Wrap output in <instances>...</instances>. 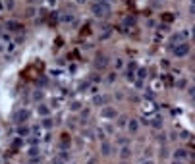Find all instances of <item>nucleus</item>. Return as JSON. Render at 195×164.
Returning <instances> with one entry per match:
<instances>
[{
  "label": "nucleus",
  "instance_id": "412c9836",
  "mask_svg": "<svg viewBox=\"0 0 195 164\" xmlns=\"http://www.w3.org/2000/svg\"><path fill=\"white\" fill-rule=\"evenodd\" d=\"M87 118H89V110H87V108H85V110H81V120L85 122Z\"/></svg>",
  "mask_w": 195,
  "mask_h": 164
},
{
  "label": "nucleus",
  "instance_id": "1a4fd4ad",
  "mask_svg": "<svg viewBox=\"0 0 195 164\" xmlns=\"http://www.w3.org/2000/svg\"><path fill=\"white\" fill-rule=\"evenodd\" d=\"M188 151L184 149V147H180V149H176L174 151V160H185V158H188Z\"/></svg>",
  "mask_w": 195,
  "mask_h": 164
},
{
  "label": "nucleus",
  "instance_id": "423d86ee",
  "mask_svg": "<svg viewBox=\"0 0 195 164\" xmlns=\"http://www.w3.org/2000/svg\"><path fill=\"white\" fill-rule=\"evenodd\" d=\"M37 112H39V116H43V118H47V116H50V106L48 104H44V102H39L37 104Z\"/></svg>",
  "mask_w": 195,
  "mask_h": 164
},
{
  "label": "nucleus",
  "instance_id": "473e14b6",
  "mask_svg": "<svg viewBox=\"0 0 195 164\" xmlns=\"http://www.w3.org/2000/svg\"><path fill=\"white\" fill-rule=\"evenodd\" d=\"M143 164H153V162H143Z\"/></svg>",
  "mask_w": 195,
  "mask_h": 164
},
{
  "label": "nucleus",
  "instance_id": "a211bd4d",
  "mask_svg": "<svg viewBox=\"0 0 195 164\" xmlns=\"http://www.w3.org/2000/svg\"><path fill=\"white\" fill-rule=\"evenodd\" d=\"M106 81H108V83H114V81H116V72H110V73H108V75H106Z\"/></svg>",
  "mask_w": 195,
  "mask_h": 164
},
{
  "label": "nucleus",
  "instance_id": "5701e85b",
  "mask_svg": "<svg viewBox=\"0 0 195 164\" xmlns=\"http://www.w3.org/2000/svg\"><path fill=\"white\" fill-rule=\"evenodd\" d=\"M122 64H124V62H122V58H118L114 62V69H122Z\"/></svg>",
  "mask_w": 195,
  "mask_h": 164
},
{
  "label": "nucleus",
  "instance_id": "cd10ccee",
  "mask_svg": "<svg viewBox=\"0 0 195 164\" xmlns=\"http://www.w3.org/2000/svg\"><path fill=\"white\" fill-rule=\"evenodd\" d=\"M27 2H29V4H39L41 0H27Z\"/></svg>",
  "mask_w": 195,
  "mask_h": 164
},
{
  "label": "nucleus",
  "instance_id": "4468645a",
  "mask_svg": "<svg viewBox=\"0 0 195 164\" xmlns=\"http://www.w3.org/2000/svg\"><path fill=\"white\" fill-rule=\"evenodd\" d=\"M145 77H147V69H145V68H137V79L143 81Z\"/></svg>",
  "mask_w": 195,
  "mask_h": 164
},
{
  "label": "nucleus",
  "instance_id": "f8f14e48",
  "mask_svg": "<svg viewBox=\"0 0 195 164\" xmlns=\"http://www.w3.org/2000/svg\"><path fill=\"white\" fill-rule=\"evenodd\" d=\"M43 128L47 129V131H50L52 128H54V120H52L50 116H47V118H43Z\"/></svg>",
  "mask_w": 195,
  "mask_h": 164
},
{
  "label": "nucleus",
  "instance_id": "c756f323",
  "mask_svg": "<svg viewBox=\"0 0 195 164\" xmlns=\"http://www.w3.org/2000/svg\"><path fill=\"white\" fill-rule=\"evenodd\" d=\"M191 100H193V102H195V93H191Z\"/></svg>",
  "mask_w": 195,
  "mask_h": 164
},
{
  "label": "nucleus",
  "instance_id": "c85d7f7f",
  "mask_svg": "<svg viewBox=\"0 0 195 164\" xmlns=\"http://www.w3.org/2000/svg\"><path fill=\"white\" fill-rule=\"evenodd\" d=\"M172 164H184V162H182V160H174Z\"/></svg>",
  "mask_w": 195,
  "mask_h": 164
},
{
  "label": "nucleus",
  "instance_id": "6e6552de",
  "mask_svg": "<svg viewBox=\"0 0 195 164\" xmlns=\"http://www.w3.org/2000/svg\"><path fill=\"white\" fill-rule=\"evenodd\" d=\"M126 128H128V131H129L131 135H135L137 131H139V122L131 118V120H128V126H126Z\"/></svg>",
  "mask_w": 195,
  "mask_h": 164
},
{
  "label": "nucleus",
  "instance_id": "ddd939ff",
  "mask_svg": "<svg viewBox=\"0 0 195 164\" xmlns=\"http://www.w3.org/2000/svg\"><path fill=\"white\" fill-rule=\"evenodd\" d=\"M116 126L118 128H126V126H128V118L126 116H118L116 118Z\"/></svg>",
  "mask_w": 195,
  "mask_h": 164
},
{
  "label": "nucleus",
  "instance_id": "dca6fc26",
  "mask_svg": "<svg viewBox=\"0 0 195 164\" xmlns=\"http://www.w3.org/2000/svg\"><path fill=\"white\" fill-rule=\"evenodd\" d=\"M43 97H44V93H43V91H39V89L33 93V98H35L37 102H43Z\"/></svg>",
  "mask_w": 195,
  "mask_h": 164
},
{
  "label": "nucleus",
  "instance_id": "aec40b11",
  "mask_svg": "<svg viewBox=\"0 0 195 164\" xmlns=\"http://www.w3.org/2000/svg\"><path fill=\"white\" fill-rule=\"evenodd\" d=\"M126 25H129V27H131V25H135V19H133L131 16H128V18H126Z\"/></svg>",
  "mask_w": 195,
  "mask_h": 164
},
{
  "label": "nucleus",
  "instance_id": "2f4dec72",
  "mask_svg": "<svg viewBox=\"0 0 195 164\" xmlns=\"http://www.w3.org/2000/svg\"><path fill=\"white\" fill-rule=\"evenodd\" d=\"M120 164H128V160H122V162H120Z\"/></svg>",
  "mask_w": 195,
  "mask_h": 164
},
{
  "label": "nucleus",
  "instance_id": "a878e982",
  "mask_svg": "<svg viewBox=\"0 0 195 164\" xmlns=\"http://www.w3.org/2000/svg\"><path fill=\"white\" fill-rule=\"evenodd\" d=\"M189 14H195V0H191V4H189Z\"/></svg>",
  "mask_w": 195,
  "mask_h": 164
},
{
  "label": "nucleus",
  "instance_id": "4be33fe9",
  "mask_svg": "<svg viewBox=\"0 0 195 164\" xmlns=\"http://www.w3.org/2000/svg\"><path fill=\"white\" fill-rule=\"evenodd\" d=\"M14 4H16V0H6V8L8 10H14Z\"/></svg>",
  "mask_w": 195,
  "mask_h": 164
},
{
  "label": "nucleus",
  "instance_id": "b1692460",
  "mask_svg": "<svg viewBox=\"0 0 195 164\" xmlns=\"http://www.w3.org/2000/svg\"><path fill=\"white\" fill-rule=\"evenodd\" d=\"M70 108L75 112V110H79V108H81V104H79V102H72V106H70Z\"/></svg>",
  "mask_w": 195,
  "mask_h": 164
},
{
  "label": "nucleus",
  "instance_id": "bb28decb",
  "mask_svg": "<svg viewBox=\"0 0 195 164\" xmlns=\"http://www.w3.org/2000/svg\"><path fill=\"white\" fill-rule=\"evenodd\" d=\"M189 35H191V41H193V43H195V25L191 27V33H189Z\"/></svg>",
  "mask_w": 195,
  "mask_h": 164
},
{
  "label": "nucleus",
  "instance_id": "9d476101",
  "mask_svg": "<svg viewBox=\"0 0 195 164\" xmlns=\"http://www.w3.org/2000/svg\"><path fill=\"white\" fill-rule=\"evenodd\" d=\"M31 133V128H29V126H27V124H19L18 126V137H27V135H29Z\"/></svg>",
  "mask_w": 195,
  "mask_h": 164
},
{
  "label": "nucleus",
  "instance_id": "0eeeda50",
  "mask_svg": "<svg viewBox=\"0 0 195 164\" xmlns=\"http://www.w3.org/2000/svg\"><path fill=\"white\" fill-rule=\"evenodd\" d=\"M100 153H103V157H110L112 154V143L110 141H103L100 143Z\"/></svg>",
  "mask_w": 195,
  "mask_h": 164
},
{
  "label": "nucleus",
  "instance_id": "20e7f679",
  "mask_svg": "<svg viewBox=\"0 0 195 164\" xmlns=\"http://www.w3.org/2000/svg\"><path fill=\"white\" fill-rule=\"evenodd\" d=\"M100 112H103V114H100V116H103L104 118V120H116V118H118V110L114 108V106H103V108H100Z\"/></svg>",
  "mask_w": 195,
  "mask_h": 164
},
{
  "label": "nucleus",
  "instance_id": "f03ea898",
  "mask_svg": "<svg viewBox=\"0 0 195 164\" xmlns=\"http://www.w3.org/2000/svg\"><path fill=\"white\" fill-rule=\"evenodd\" d=\"M93 66L97 69H106L108 68V56L104 52H97L95 58H93Z\"/></svg>",
  "mask_w": 195,
  "mask_h": 164
},
{
  "label": "nucleus",
  "instance_id": "6ab92c4d",
  "mask_svg": "<svg viewBox=\"0 0 195 164\" xmlns=\"http://www.w3.org/2000/svg\"><path fill=\"white\" fill-rule=\"evenodd\" d=\"M135 69H137V64H135V62H129V64H128V72H129V73L135 72Z\"/></svg>",
  "mask_w": 195,
  "mask_h": 164
},
{
  "label": "nucleus",
  "instance_id": "2eb2a0df",
  "mask_svg": "<svg viewBox=\"0 0 195 164\" xmlns=\"http://www.w3.org/2000/svg\"><path fill=\"white\" fill-rule=\"evenodd\" d=\"M72 19H74V16H72V14H62V16H60V21H64V23H70Z\"/></svg>",
  "mask_w": 195,
  "mask_h": 164
},
{
  "label": "nucleus",
  "instance_id": "7ed1b4c3",
  "mask_svg": "<svg viewBox=\"0 0 195 164\" xmlns=\"http://www.w3.org/2000/svg\"><path fill=\"white\" fill-rule=\"evenodd\" d=\"M29 116H31V112H29L27 108H19L18 112L14 114V122H16V126H19V124H27Z\"/></svg>",
  "mask_w": 195,
  "mask_h": 164
},
{
  "label": "nucleus",
  "instance_id": "72a5a7b5",
  "mask_svg": "<svg viewBox=\"0 0 195 164\" xmlns=\"http://www.w3.org/2000/svg\"><path fill=\"white\" fill-rule=\"evenodd\" d=\"M193 83H195V75H193Z\"/></svg>",
  "mask_w": 195,
  "mask_h": 164
},
{
  "label": "nucleus",
  "instance_id": "39448f33",
  "mask_svg": "<svg viewBox=\"0 0 195 164\" xmlns=\"http://www.w3.org/2000/svg\"><path fill=\"white\" fill-rule=\"evenodd\" d=\"M108 102H110V97H108V95H97L95 98H93V104H95V106H100V108H103V106H106Z\"/></svg>",
  "mask_w": 195,
  "mask_h": 164
},
{
  "label": "nucleus",
  "instance_id": "f257e3e1",
  "mask_svg": "<svg viewBox=\"0 0 195 164\" xmlns=\"http://www.w3.org/2000/svg\"><path fill=\"white\" fill-rule=\"evenodd\" d=\"M189 54V44L188 43H180L176 47H172V56L174 58H185Z\"/></svg>",
  "mask_w": 195,
  "mask_h": 164
},
{
  "label": "nucleus",
  "instance_id": "f3484780",
  "mask_svg": "<svg viewBox=\"0 0 195 164\" xmlns=\"http://www.w3.org/2000/svg\"><path fill=\"white\" fill-rule=\"evenodd\" d=\"M188 83H189L188 79H180V81L176 83V87H178V89H185V87H188Z\"/></svg>",
  "mask_w": 195,
  "mask_h": 164
},
{
  "label": "nucleus",
  "instance_id": "393cba45",
  "mask_svg": "<svg viewBox=\"0 0 195 164\" xmlns=\"http://www.w3.org/2000/svg\"><path fill=\"white\" fill-rule=\"evenodd\" d=\"M14 147H16V149H18V147H21V137L14 139Z\"/></svg>",
  "mask_w": 195,
  "mask_h": 164
},
{
  "label": "nucleus",
  "instance_id": "7c9ffc66",
  "mask_svg": "<svg viewBox=\"0 0 195 164\" xmlns=\"http://www.w3.org/2000/svg\"><path fill=\"white\" fill-rule=\"evenodd\" d=\"M78 2H79V4H85V2H87V0H78Z\"/></svg>",
  "mask_w": 195,
  "mask_h": 164
},
{
  "label": "nucleus",
  "instance_id": "9b49d317",
  "mask_svg": "<svg viewBox=\"0 0 195 164\" xmlns=\"http://www.w3.org/2000/svg\"><path fill=\"white\" fill-rule=\"evenodd\" d=\"M120 157H122V160H128V158L131 157V151H129V147H128V145H122V149H120Z\"/></svg>",
  "mask_w": 195,
  "mask_h": 164
}]
</instances>
